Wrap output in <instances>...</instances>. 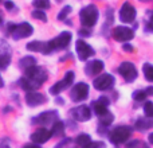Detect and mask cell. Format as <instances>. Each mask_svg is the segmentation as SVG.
Instances as JSON below:
<instances>
[{
  "instance_id": "cell-42",
  "label": "cell",
  "mask_w": 153,
  "mask_h": 148,
  "mask_svg": "<svg viewBox=\"0 0 153 148\" xmlns=\"http://www.w3.org/2000/svg\"><path fill=\"white\" fill-rule=\"evenodd\" d=\"M1 22H3V18H1V15H0V24H1Z\"/></svg>"
},
{
  "instance_id": "cell-22",
  "label": "cell",
  "mask_w": 153,
  "mask_h": 148,
  "mask_svg": "<svg viewBox=\"0 0 153 148\" xmlns=\"http://www.w3.org/2000/svg\"><path fill=\"white\" fill-rule=\"evenodd\" d=\"M19 85H20V86L23 87L26 92H32V90L38 89V87L31 82V79L27 78V77H23V78L19 79Z\"/></svg>"
},
{
  "instance_id": "cell-32",
  "label": "cell",
  "mask_w": 153,
  "mask_h": 148,
  "mask_svg": "<svg viewBox=\"0 0 153 148\" xmlns=\"http://www.w3.org/2000/svg\"><path fill=\"white\" fill-rule=\"evenodd\" d=\"M144 113L148 117H153V102H146L144 105Z\"/></svg>"
},
{
  "instance_id": "cell-14",
  "label": "cell",
  "mask_w": 153,
  "mask_h": 148,
  "mask_svg": "<svg viewBox=\"0 0 153 148\" xmlns=\"http://www.w3.org/2000/svg\"><path fill=\"white\" fill-rule=\"evenodd\" d=\"M71 116L73 119L76 120V121H87V120H90V117H91V112H90V109L87 108L86 105H81V106H76L71 111Z\"/></svg>"
},
{
  "instance_id": "cell-11",
  "label": "cell",
  "mask_w": 153,
  "mask_h": 148,
  "mask_svg": "<svg viewBox=\"0 0 153 148\" xmlns=\"http://www.w3.org/2000/svg\"><path fill=\"white\" fill-rule=\"evenodd\" d=\"M75 51L76 55L81 61H86L89 57L94 55V50L91 49V46H89L85 40H76L75 43Z\"/></svg>"
},
{
  "instance_id": "cell-23",
  "label": "cell",
  "mask_w": 153,
  "mask_h": 148,
  "mask_svg": "<svg viewBox=\"0 0 153 148\" xmlns=\"http://www.w3.org/2000/svg\"><path fill=\"white\" fill-rule=\"evenodd\" d=\"M75 143L81 147H87L91 143V139H90V136L87 135V133H81V135L75 139Z\"/></svg>"
},
{
  "instance_id": "cell-25",
  "label": "cell",
  "mask_w": 153,
  "mask_h": 148,
  "mask_svg": "<svg viewBox=\"0 0 153 148\" xmlns=\"http://www.w3.org/2000/svg\"><path fill=\"white\" fill-rule=\"evenodd\" d=\"M35 58L34 57H24V58H22L20 59V62H19V66L22 67V69H24L26 70L27 67H30V66H32V65H35Z\"/></svg>"
},
{
  "instance_id": "cell-2",
  "label": "cell",
  "mask_w": 153,
  "mask_h": 148,
  "mask_svg": "<svg viewBox=\"0 0 153 148\" xmlns=\"http://www.w3.org/2000/svg\"><path fill=\"white\" fill-rule=\"evenodd\" d=\"M98 8L95 5L90 4L87 7L82 8L81 12H79V19H81V23L83 27H93L98 20Z\"/></svg>"
},
{
  "instance_id": "cell-21",
  "label": "cell",
  "mask_w": 153,
  "mask_h": 148,
  "mask_svg": "<svg viewBox=\"0 0 153 148\" xmlns=\"http://www.w3.org/2000/svg\"><path fill=\"white\" fill-rule=\"evenodd\" d=\"M51 133H53V136H58V138L63 136V133H65V124L62 121H59V120H56V121L53 124Z\"/></svg>"
},
{
  "instance_id": "cell-38",
  "label": "cell",
  "mask_w": 153,
  "mask_h": 148,
  "mask_svg": "<svg viewBox=\"0 0 153 148\" xmlns=\"http://www.w3.org/2000/svg\"><path fill=\"white\" fill-rule=\"evenodd\" d=\"M146 93H148V94H153V87H148V89H146Z\"/></svg>"
},
{
  "instance_id": "cell-43",
  "label": "cell",
  "mask_w": 153,
  "mask_h": 148,
  "mask_svg": "<svg viewBox=\"0 0 153 148\" xmlns=\"http://www.w3.org/2000/svg\"><path fill=\"white\" fill-rule=\"evenodd\" d=\"M141 1H149V0H141Z\"/></svg>"
},
{
  "instance_id": "cell-31",
  "label": "cell",
  "mask_w": 153,
  "mask_h": 148,
  "mask_svg": "<svg viewBox=\"0 0 153 148\" xmlns=\"http://www.w3.org/2000/svg\"><path fill=\"white\" fill-rule=\"evenodd\" d=\"M70 12H71V7H70V5H66V7H63V10L58 13V19H59V20H65V19H66V16L69 15Z\"/></svg>"
},
{
  "instance_id": "cell-18",
  "label": "cell",
  "mask_w": 153,
  "mask_h": 148,
  "mask_svg": "<svg viewBox=\"0 0 153 148\" xmlns=\"http://www.w3.org/2000/svg\"><path fill=\"white\" fill-rule=\"evenodd\" d=\"M102 70H103V64L100 59H94V61L89 62V64L86 65V73L89 74V75H95V74L101 73Z\"/></svg>"
},
{
  "instance_id": "cell-33",
  "label": "cell",
  "mask_w": 153,
  "mask_h": 148,
  "mask_svg": "<svg viewBox=\"0 0 153 148\" xmlns=\"http://www.w3.org/2000/svg\"><path fill=\"white\" fill-rule=\"evenodd\" d=\"M146 30H149V31H153V13L151 15V19H149V24L146 26Z\"/></svg>"
},
{
  "instance_id": "cell-41",
  "label": "cell",
  "mask_w": 153,
  "mask_h": 148,
  "mask_svg": "<svg viewBox=\"0 0 153 148\" xmlns=\"http://www.w3.org/2000/svg\"><path fill=\"white\" fill-rule=\"evenodd\" d=\"M56 102H59V104H63V98H56Z\"/></svg>"
},
{
  "instance_id": "cell-27",
  "label": "cell",
  "mask_w": 153,
  "mask_h": 148,
  "mask_svg": "<svg viewBox=\"0 0 153 148\" xmlns=\"http://www.w3.org/2000/svg\"><path fill=\"white\" fill-rule=\"evenodd\" d=\"M34 5L38 10H46L50 7V0H34Z\"/></svg>"
},
{
  "instance_id": "cell-44",
  "label": "cell",
  "mask_w": 153,
  "mask_h": 148,
  "mask_svg": "<svg viewBox=\"0 0 153 148\" xmlns=\"http://www.w3.org/2000/svg\"><path fill=\"white\" fill-rule=\"evenodd\" d=\"M0 1H1V0H0Z\"/></svg>"
},
{
  "instance_id": "cell-24",
  "label": "cell",
  "mask_w": 153,
  "mask_h": 148,
  "mask_svg": "<svg viewBox=\"0 0 153 148\" xmlns=\"http://www.w3.org/2000/svg\"><path fill=\"white\" fill-rule=\"evenodd\" d=\"M100 117V124L101 125H103V127H108V125H110L111 123H113V114L110 113V112H106V113H103V114H101V116H98Z\"/></svg>"
},
{
  "instance_id": "cell-36",
  "label": "cell",
  "mask_w": 153,
  "mask_h": 148,
  "mask_svg": "<svg viewBox=\"0 0 153 148\" xmlns=\"http://www.w3.org/2000/svg\"><path fill=\"white\" fill-rule=\"evenodd\" d=\"M5 8L11 11V10L13 8V3H12V1H5Z\"/></svg>"
},
{
  "instance_id": "cell-37",
  "label": "cell",
  "mask_w": 153,
  "mask_h": 148,
  "mask_svg": "<svg viewBox=\"0 0 153 148\" xmlns=\"http://www.w3.org/2000/svg\"><path fill=\"white\" fill-rule=\"evenodd\" d=\"M103 146H105L103 143H90L87 147H103Z\"/></svg>"
},
{
  "instance_id": "cell-35",
  "label": "cell",
  "mask_w": 153,
  "mask_h": 148,
  "mask_svg": "<svg viewBox=\"0 0 153 148\" xmlns=\"http://www.w3.org/2000/svg\"><path fill=\"white\" fill-rule=\"evenodd\" d=\"M124 50H125V51H129V53H130V51H133V46H130V45H128V43H125V45H124Z\"/></svg>"
},
{
  "instance_id": "cell-10",
  "label": "cell",
  "mask_w": 153,
  "mask_h": 148,
  "mask_svg": "<svg viewBox=\"0 0 153 148\" xmlns=\"http://www.w3.org/2000/svg\"><path fill=\"white\" fill-rule=\"evenodd\" d=\"M120 19L124 23H132L136 19V8L130 3H124L120 10Z\"/></svg>"
},
{
  "instance_id": "cell-17",
  "label": "cell",
  "mask_w": 153,
  "mask_h": 148,
  "mask_svg": "<svg viewBox=\"0 0 153 148\" xmlns=\"http://www.w3.org/2000/svg\"><path fill=\"white\" fill-rule=\"evenodd\" d=\"M108 105H109V100L106 97H101L100 100L93 101L91 106L94 109V112L97 113V116H101V114L106 113L108 112Z\"/></svg>"
},
{
  "instance_id": "cell-5",
  "label": "cell",
  "mask_w": 153,
  "mask_h": 148,
  "mask_svg": "<svg viewBox=\"0 0 153 148\" xmlns=\"http://www.w3.org/2000/svg\"><path fill=\"white\" fill-rule=\"evenodd\" d=\"M132 135V131L129 127H117L109 133V139L113 144H121L125 143Z\"/></svg>"
},
{
  "instance_id": "cell-16",
  "label": "cell",
  "mask_w": 153,
  "mask_h": 148,
  "mask_svg": "<svg viewBox=\"0 0 153 148\" xmlns=\"http://www.w3.org/2000/svg\"><path fill=\"white\" fill-rule=\"evenodd\" d=\"M47 101V98L45 97L43 94L36 92H27L26 94V102L30 106H38L40 104H45Z\"/></svg>"
},
{
  "instance_id": "cell-4",
  "label": "cell",
  "mask_w": 153,
  "mask_h": 148,
  "mask_svg": "<svg viewBox=\"0 0 153 148\" xmlns=\"http://www.w3.org/2000/svg\"><path fill=\"white\" fill-rule=\"evenodd\" d=\"M8 34L12 35L13 39H22V38H27L34 32L32 26L28 23H20V24H12L10 23L7 26Z\"/></svg>"
},
{
  "instance_id": "cell-8",
  "label": "cell",
  "mask_w": 153,
  "mask_h": 148,
  "mask_svg": "<svg viewBox=\"0 0 153 148\" xmlns=\"http://www.w3.org/2000/svg\"><path fill=\"white\" fill-rule=\"evenodd\" d=\"M74 73L73 72H67L66 75H65V78L62 79V81H58L54 86L50 87V93L54 96L59 94L61 92H63L65 89H67V87L70 86V85H73V81H74Z\"/></svg>"
},
{
  "instance_id": "cell-7",
  "label": "cell",
  "mask_w": 153,
  "mask_h": 148,
  "mask_svg": "<svg viewBox=\"0 0 153 148\" xmlns=\"http://www.w3.org/2000/svg\"><path fill=\"white\" fill-rule=\"evenodd\" d=\"M118 73L126 82H132L137 78V69L132 62H122L121 66L118 67Z\"/></svg>"
},
{
  "instance_id": "cell-1",
  "label": "cell",
  "mask_w": 153,
  "mask_h": 148,
  "mask_svg": "<svg viewBox=\"0 0 153 148\" xmlns=\"http://www.w3.org/2000/svg\"><path fill=\"white\" fill-rule=\"evenodd\" d=\"M71 40V34L69 31H63L62 34H59L56 38H54L50 42H46V47H45V53L43 54H50L53 53L56 49H66L70 45Z\"/></svg>"
},
{
  "instance_id": "cell-28",
  "label": "cell",
  "mask_w": 153,
  "mask_h": 148,
  "mask_svg": "<svg viewBox=\"0 0 153 148\" xmlns=\"http://www.w3.org/2000/svg\"><path fill=\"white\" fill-rule=\"evenodd\" d=\"M11 62V57L10 54H1L0 55V69H5Z\"/></svg>"
},
{
  "instance_id": "cell-34",
  "label": "cell",
  "mask_w": 153,
  "mask_h": 148,
  "mask_svg": "<svg viewBox=\"0 0 153 148\" xmlns=\"http://www.w3.org/2000/svg\"><path fill=\"white\" fill-rule=\"evenodd\" d=\"M79 35H81V37H89L90 35V32L89 31H86V30H79Z\"/></svg>"
},
{
  "instance_id": "cell-20",
  "label": "cell",
  "mask_w": 153,
  "mask_h": 148,
  "mask_svg": "<svg viewBox=\"0 0 153 148\" xmlns=\"http://www.w3.org/2000/svg\"><path fill=\"white\" fill-rule=\"evenodd\" d=\"M27 50L30 51H38V53H45V47H46V43L39 42V40H32V42L27 43Z\"/></svg>"
},
{
  "instance_id": "cell-15",
  "label": "cell",
  "mask_w": 153,
  "mask_h": 148,
  "mask_svg": "<svg viewBox=\"0 0 153 148\" xmlns=\"http://www.w3.org/2000/svg\"><path fill=\"white\" fill-rule=\"evenodd\" d=\"M51 136H53L51 131L46 129V128H39V129H36L31 135V140L34 141L35 144H43V143H46Z\"/></svg>"
},
{
  "instance_id": "cell-13",
  "label": "cell",
  "mask_w": 153,
  "mask_h": 148,
  "mask_svg": "<svg viewBox=\"0 0 153 148\" xmlns=\"http://www.w3.org/2000/svg\"><path fill=\"white\" fill-rule=\"evenodd\" d=\"M114 77L111 74H102L94 79V87L97 90H108L113 86Z\"/></svg>"
},
{
  "instance_id": "cell-12",
  "label": "cell",
  "mask_w": 153,
  "mask_h": 148,
  "mask_svg": "<svg viewBox=\"0 0 153 148\" xmlns=\"http://www.w3.org/2000/svg\"><path fill=\"white\" fill-rule=\"evenodd\" d=\"M56 120H58V112L48 111V112H43L38 117L32 119V123L34 124H40V125H47V124H51V123L54 124Z\"/></svg>"
},
{
  "instance_id": "cell-26",
  "label": "cell",
  "mask_w": 153,
  "mask_h": 148,
  "mask_svg": "<svg viewBox=\"0 0 153 148\" xmlns=\"http://www.w3.org/2000/svg\"><path fill=\"white\" fill-rule=\"evenodd\" d=\"M144 70V75H145V78L148 79V81L153 82V65H149V64H145L143 67Z\"/></svg>"
},
{
  "instance_id": "cell-39",
  "label": "cell",
  "mask_w": 153,
  "mask_h": 148,
  "mask_svg": "<svg viewBox=\"0 0 153 148\" xmlns=\"http://www.w3.org/2000/svg\"><path fill=\"white\" fill-rule=\"evenodd\" d=\"M149 143L153 144V133H151V135H149Z\"/></svg>"
},
{
  "instance_id": "cell-29",
  "label": "cell",
  "mask_w": 153,
  "mask_h": 148,
  "mask_svg": "<svg viewBox=\"0 0 153 148\" xmlns=\"http://www.w3.org/2000/svg\"><path fill=\"white\" fill-rule=\"evenodd\" d=\"M146 96H148L146 90H136V92L133 93V98H134L136 101H143V100H145Z\"/></svg>"
},
{
  "instance_id": "cell-30",
  "label": "cell",
  "mask_w": 153,
  "mask_h": 148,
  "mask_svg": "<svg viewBox=\"0 0 153 148\" xmlns=\"http://www.w3.org/2000/svg\"><path fill=\"white\" fill-rule=\"evenodd\" d=\"M32 18L38 19V20H42V22H47V16H46V13L43 12L42 10H36L32 12Z\"/></svg>"
},
{
  "instance_id": "cell-40",
  "label": "cell",
  "mask_w": 153,
  "mask_h": 148,
  "mask_svg": "<svg viewBox=\"0 0 153 148\" xmlns=\"http://www.w3.org/2000/svg\"><path fill=\"white\" fill-rule=\"evenodd\" d=\"M3 86H4V81H3L1 75H0V87H3Z\"/></svg>"
},
{
  "instance_id": "cell-19",
  "label": "cell",
  "mask_w": 153,
  "mask_h": 148,
  "mask_svg": "<svg viewBox=\"0 0 153 148\" xmlns=\"http://www.w3.org/2000/svg\"><path fill=\"white\" fill-rule=\"evenodd\" d=\"M153 117H148L146 116V119H141L138 120L137 123H136V128H137L138 131H145V129H149V128L153 127Z\"/></svg>"
},
{
  "instance_id": "cell-6",
  "label": "cell",
  "mask_w": 153,
  "mask_h": 148,
  "mask_svg": "<svg viewBox=\"0 0 153 148\" xmlns=\"http://www.w3.org/2000/svg\"><path fill=\"white\" fill-rule=\"evenodd\" d=\"M89 96V86L87 84H83V82H79L73 86L71 93H70V97L74 102H81V101H85Z\"/></svg>"
},
{
  "instance_id": "cell-3",
  "label": "cell",
  "mask_w": 153,
  "mask_h": 148,
  "mask_svg": "<svg viewBox=\"0 0 153 148\" xmlns=\"http://www.w3.org/2000/svg\"><path fill=\"white\" fill-rule=\"evenodd\" d=\"M24 73H26L27 78L31 79V82L36 87H40L43 82L47 79V73H46V70L40 66H36V65H32V66L27 67V69L24 70Z\"/></svg>"
},
{
  "instance_id": "cell-9",
  "label": "cell",
  "mask_w": 153,
  "mask_h": 148,
  "mask_svg": "<svg viewBox=\"0 0 153 148\" xmlns=\"http://www.w3.org/2000/svg\"><path fill=\"white\" fill-rule=\"evenodd\" d=\"M133 37H134V32L129 27L118 26L113 30V38L118 42H126V40L133 39Z\"/></svg>"
}]
</instances>
